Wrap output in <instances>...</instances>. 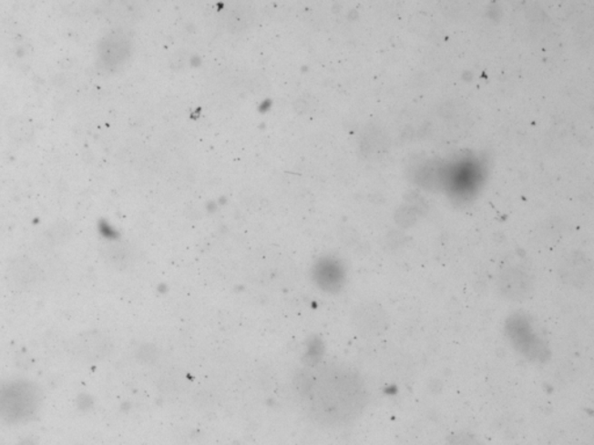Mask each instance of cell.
<instances>
[{
	"label": "cell",
	"mask_w": 594,
	"mask_h": 445,
	"mask_svg": "<svg viewBox=\"0 0 594 445\" xmlns=\"http://www.w3.org/2000/svg\"><path fill=\"white\" fill-rule=\"evenodd\" d=\"M505 333L517 353L533 363L549 361L548 345L538 336L529 317L523 312L513 313L505 323Z\"/></svg>",
	"instance_id": "obj_3"
},
{
	"label": "cell",
	"mask_w": 594,
	"mask_h": 445,
	"mask_svg": "<svg viewBox=\"0 0 594 445\" xmlns=\"http://www.w3.org/2000/svg\"><path fill=\"white\" fill-rule=\"evenodd\" d=\"M558 273L559 279L564 284L581 289L591 281V258L588 257V254L581 251L568 252L559 260Z\"/></svg>",
	"instance_id": "obj_6"
},
{
	"label": "cell",
	"mask_w": 594,
	"mask_h": 445,
	"mask_svg": "<svg viewBox=\"0 0 594 445\" xmlns=\"http://www.w3.org/2000/svg\"><path fill=\"white\" fill-rule=\"evenodd\" d=\"M297 381L304 410L321 426H349L362 417L369 402L366 381L346 364L330 363L304 371Z\"/></svg>",
	"instance_id": "obj_1"
},
{
	"label": "cell",
	"mask_w": 594,
	"mask_h": 445,
	"mask_svg": "<svg viewBox=\"0 0 594 445\" xmlns=\"http://www.w3.org/2000/svg\"><path fill=\"white\" fill-rule=\"evenodd\" d=\"M44 394L27 379H11L0 384V425L18 426L31 422L39 414Z\"/></svg>",
	"instance_id": "obj_2"
},
{
	"label": "cell",
	"mask_w": 594,
	"mask_h": 445,
	"mask_svg": "<svg viewBox=\"0 0 594 445\" xmlns=\"http://www.w3.org/2000/svg\"><path fill=\"white\" fill-rule=\"evenodd\" d=\"M8 284L19 291H31L39 286L42 279L40 266L26 256L16 257L6 269Z\"/></svg>",
	"instance_id": "obj_8"
},
{
	"label": "cell",
	"mask_w": 594,
	"mask_h": 445,
	"mask_svg": "<svg viewBox=\"0 0 594 445\" xmlns=\"http://www.w3.org/2000/svg\"><path fill=\"white\" fill-rule=\"evenodd\" d=\"M352 323L364 337H379L387 332L389 318L384 308L375 302H364L352 313Z\"/></svg>",
	"instance_id": "obj_7"
},
{
	"label": "cell",
	"mask_w": 594,
	"mask_h": 445,
	"mask_svg": "<svg viewBox=\"0 0 594 445\" xmlns=\"http://www.w3.org/2000/svg\"><path fill=\"white\" fill-rule=\"evenodd\" d=\"M499 294L512 302H524L532 298L536 286L528 270L520 266H507L497 277Z\"/></svg>",
	"instance_id": "obj_5"
},
{
	"label": "cell",
	"mask_w": 594,
	"mask_h": 445,
	"mask_svg": "<svg viewBox=\"0 0 594 445\" xmlns=\"http://www.w3.org/2000/svg\"><path fill=\"white\" fill-rule=\"evenodd\" d=\"M112 342L99 330H84L67 342V354L80 363H96L110 353Z\"/></svg>",
	"instance_id": "obj_4"
}]
</instances>
